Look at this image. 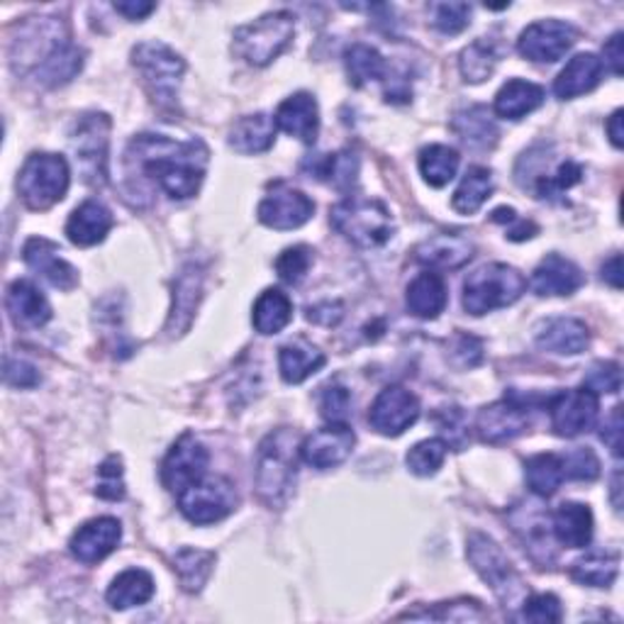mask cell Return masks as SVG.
I'll list each match as a JSON object with an SVG mask.
<instances>
[{"label":"cell","instance_id":"obj_28","mask_svg":"<svg viewBox=\"0 0 624 624\" xmlns=\"http://www.w3.org/2000/svg\"><path fill=\"white\" fill-rule=\"evenodd\" d=\"M552 534L559 544L583 549L593 540V512L583 503H561L552 515Z\"/></svg>","mask_w":624,"mask_h":624},{"label":"cell","instance_id":"obj_53","mask_svg":"<svg viewBox=\"0 0 624 624\" xmlns=\"http://www.w3.org/2000/svg\"><path fill=\"white\" fill-rule=\"evenodd\" d=\"M320 412L323 418L329 422H345L349 415V402L351 396L345 386L339 383H329L325 388H320Z\"/></svg>","mask_w":624,"mask_h":624},{"label":"cell","instance_id":"obj_1","mask_svg":"<svg viewBox=\"0 0 624 624\" xmlns=\"http://www.w3.org/2000/svg\"><path fill=\"white\" fill-rule=\"evenodd\" d=\"M211 152L201 140L176 142L164 134H137L127 146L130 176L154 181L174 201L193 198L201 191Z\"/></svg>","mask_w":624,"mask_h":624},{"label":"cell","instance_id":"obj_20","mask_svg":"<svg viewBox=\"0 0 624 624\" xmlns=\"http://www.w3.org/2000/svg\"><path fill=\"white\" fill-rule=\"evenodd\" d=\"M122 540V524L115 518H98L85 522L73 532L69 549L81 564H98L108 554H113Z\"/></svg>","mask_w":624,"mask_h":624},{"label":"cell","instance_id":"obj_63","mask_svg":"<svg viewBox=\"0 0 624 624\" xmlns=\"http://www.w3.org/2000/svg\"><path fill=\"white\" fill-rule=\"evenodd\" d=\"M607 134H610V142H613L617 150H622L624 144V130H622V110H615L613 115L607 120Z\"/></svg>","mask_w":624,"mask_h":624},{"label":"cell","instance_id":"obj_36","mask_svg":"<svg viewBox=\"0 0 624 624\" xmlns=\"http://www.w3.org/2000/svg\"><path fill=\"white\" fill-rule=\"evenodd\" d=\"M293 320V303L284 290L266 288L254 303L252 323L259 335H278Z\"/></svg>","mask_w":624,"mask_h":624},{"label":"cell","instance_id":"obj_30","mask_svg":"<svg viewBox=\"0 0 624 624\" xmlns=\"http://www.w3.org/2000/svg\"><path fill=\"white\" fill-rule=\"evenodd\" d=\"M276 120L264 113L239 117L229 130V146L239 154H262L274 146Z\"/></svg>","mask_w":624,"mask_h":624},{"label":"cell","instance_id":"obj_56","mask_svg":"<svg viewBox=\"0 0 624 624\" xmlns=\"http://www.w3.org/2000/svg\"><path fill=\"white\" fill-rule=\"evenodd\" d=\"M491 217H493V223H500V225L512 223V227L508 229V239H512V242L532 239L536 232H540V227H536L532 219H520L512 207H498V211H493Z\"/></svg>","mask_w":624,"mask_h":624},{"label":"cell","instance_id":"obj_10","mask_svg":"<svg viewBox=\"0 0 624 624\" xmlns=\"http://www.w3.org/2000/svg\"><path fill=\"white\" fill-rule=\"evenodd\" d=\"M467 556L473 569L479 571V576L491 585L500 601L505 605L515 603V597L522 593V579L518 576L515 566L510 564V559L505 556L503 549H500L491 536L483 532H473L469 536Z\"/></svg>","mask_w":624,"mask_h":624},{"label":"cell","instance_id":"obj_9","mask_svg":"<svg viewBox=\"0 0 624 624\" xmlns=\"http://www.w3.org/2000/svg\"><path fill=\"white\" fill-rule=\"evenodd\" d=\"M178 510L193 524H213L237 510V491L223 475H205L178 493Z\"/></svg>","mask_w":624,"mask_h":624},{"label":"cell","instance_id":"obj_25","mask_svg":"<svg viewBox=\"0 0 624 624\" xmlns=\"http://www.w3.org/2000/svg\"><path fill=\"white\" fill-rule=\"evenodd\" d=\"M113 225V213L101 201H85L71 213L67 223V237L76 247H93V244H101L108 237Z\"/></svg>","mask_w":624,"mask_h":624},{"label":"cell","instance_id":"obj_16","mask_svg":"<svg viewBox=\"0 0 624 624\" xmlns=\"http://www.w3.org/2000/svg\"><path fill=\"white\" fill-rule=\"evenodd\" d=\"M315 213V203L298 188L278 181L268 188L266 198L259 203V219L272 229H296L303 227Z\"/></svg>","mask_w":624,"mask_h":624},{"label":"cell","instance_id":"obj_57","mask_svg":"<svg viewBox=\"0 0 624 624\" xmlns=\"http://www.w3.org/2000/svg\"><path fill=\"white\" fill-rule=\"evenodd\" d=\"M6 383L12 388H34L40 383V374L32 364L22 359H8L6 361Z\"/></svg>","mask_w":624,"mask_h":624},{"label":"cell","instance_id":"obj_34","mask_svg":"<svg viewBox=\"0 0 624 624\" xmlns=\"http://www.w3.org/2000/svg\"><path fill=\"white\" fill-rule=\"evenodd\" d=\"M313 178L325 181L329 186H335L337 191H351L357 186L359 176V156L351 150L337 152V154H323L317 158H310L308 164Z\"/></svg>","mask_w":624,"mask_h":624},{"label":"cell","instance_id":"obj_45","mask_svg":"<svg viewBox=\"0 0 624 624\" xmlns=\"http://www.w3.org/2000/svg\"><path fill=\"white\" fill-rule=\"evenodd\" d=\"M498 64V52L493 42H488L485 37L483 40H475L471 47H467L461 52L459 67H461V76L467 79L469 83H481L485 79L493 76Z\"/></svg>","mask_w":624,"mask_h":624},{"label":"cell","instance_id":"obj_2","mask_svg":"<svg viewBox=\"0 0 624 624\" xmlns=\"http://www.w3.org/2000/svg\"><path fill=\"white\" fill-rule=\"evenodd\" d=\"M298 471V434L280 427L256 451V493L266 505H280L290 495Z\"/></svg>","mask_w":624,"mask_h":624},{"label":"cell","instance_id":"obj_60","mask_svg":"<svg viewBox=\"0 0 624 624\" xmlns=\"http://www.w3.org/2000/svg\"><path fill=\"white\" fill-rule=\"evenodd\" d=\"M603 57H605V64L610 67V71L615 73V76H622V32H615L610 37L605 49H603Z\"/></svg>","mask_w":624,"mask_h":624},{"label":"cell","instance_id":"obj_59","mask_svg":"<svg viewBox=\"0 0 624 624\" xmlns=\"http://www.w3.org/2000/svg\"><path fill=\"white\" fill-rule=\"evenodd\" d=\"M601 439L613 449L615 457L622 454V408H615L613 415H610V420L603 424Z\"/></svg>","mask_w":624,"mask_h":624},{"label":"cell","instance_id":"obj_13","mask_svg":"<svg viewBox=\"0 0 624 624\" xmlns=\"http://www.w3.org/2000/svg\"><path fill=\"white\" fill-rule=\"evenodd\" d=\"M549 418H552V430L559 437H579L589 432L597 420L601 402L589 388L576 390H559L552 398H546Z\"/></svg>","mask_w":624,"mask_h":624},{"label":"cell","instance_id":"obj_37","mask_svg":"<svg viewBox=\"0 0 624 624\" xmlns=\"http://www.w3.org/2000/svg\"><path fill=\"white\" fill-rule=\"evenodd\" d=\"M451 127H454L461 142L473 146V150H491L498 140L495 122L491 120V115H488V108L483 105L461 110V113L454 115Z\"/></svg>","mask_w":624,"mask_h":624},{"label":"cell","instance_id":"obj_5","mask_svg":"<svg viewBox=\"0 0 624 624\" xmlns=\"http://www.w3.org/2000/svg\"><path fill=\"white\" fill-rule=\"evenodd\" d=\"M71 171L64 156L59 154H30L24 158L18 176V193L30 211H49L64 201L69 191Z\"/></svg>","mask_w":624,"mask_h":624},{"label":"cell","instance_id":"obj_41","mask_svg":"<svg viewBox=\"0 0 624 624\" xmlns=\"http://www.w3.org/2000/svg\"><path fill=\"white\" fill-rule=\"evenodd\" d=\"M215 566V552L205 549H181L174 559V569L186 593H201Z\"/></svg>","mask_w":624,"mask_h":624},{"label":"cell","instance_id":"obj_52","mask_svg":"<svg viewBox=\"0 0 624 624\" xmlns=\"http://www.w3.org/2000/svg\"><path fill=\"white\" fill-rule=\"evenodd\" d=\"M434 20L432 24L442 34H459L469 28L471 22V6L469 3H439L432 8Z\"/></svg>","mask_w":624,"mask_h":624},{"label":"cell","instance_id":"obj_26","mask_svg":"<svg viewBox=\"0 0 624 624\" xmlns=\"http://www.w3.org/2000/svg\"><path fill=\"white\" fill-rule=\"evenodd\" d=\"M603 76V59L595 57L593 52H583L573 57L566 69L559 73L554 81V93L561 101H571L583 93H591Z\"/></svg>","mask_w":624,"mask_h":624},{"label":"cell","instance_id":"obj_62","mask_svg":"<svg viewBox=\"0 0 624 624\" xmlns=\"http://www.w3.org/2000/svg\"><path fill=\"white\" fill-rule=\"evenodd\" d=\"M603 278L607 280L613 288H622V256L613 254L610 259L603 264Z\"/></svg>","mask_w":624,"mask_h":624},{"label":"cell","instance_id":"obj_43","mask_svg":"<svg viewBox=\"0 0 624 624\" xmlns=\"http://www.w3.org/2000/svg\"><path fill=\"white\" fill-rule=\"evenodd\" d=\"M524 475L534 495L549 498L559 491V485L566 481L564 461L559 454H536L524 463Z\"/></svg>","mask_w":624,"mask_h":624},{"label":"cell","instance_id":"obj_48","mask_svg":"<svg viewBox=\"0 0 624 624\" xmlns=\"http://www.w3.org/2000/svg\"><path fill=\"white\" fill-rule=\"evenodd\" d=\"M310 264H313V249L305 247V244H298V247H288L286 252H280V256L276 259V272L284 284L298 286L300 280L308 276Z\"/></svg>","mask_w":624,"mask_h":624},{"label":"cell","instance_id":"obj_40","mask_svg":"<svg viewBox=\"0 0 624 624\" xmlns=\"http://www.w3.org/2000/svg\"><path fill=\"white\" fill-rule=\"evenodd\" d=\"M81 69H83V52L76 44L67 42L34 71V79L47 85V89H57V85L69 83Z\"/></svg>","mask_w":624,"mask_h":624},{"label":"cell","instance_id":"obj_44","mask_svg":"<svg viewBox=\"0 0 624 624\" xmlns=\"http://www.w3.org/2000/svg\"><path fill=\"white\" fill-rule=\"evenodd\" d=\"M345 64H347V73L349 81L357 85H366L371 81H378L386 76V59L381 57L378 49L369 47V44H351L345 54Z\"/></svg>","mask_w":624,"mask_h":624},{"label":"cell","instance_id":"obj_54","mask_svg":"<svg viewBox=\"0 0 624 624\" xmlns=\"http://www.w3.org/2000/svg\"><path fill=\"white\" fill-rule=\"evenodd\" d=\"M98 498L103 500H122L125 498V483H122V463L117 457H110L101 469H98Z\"/></svg>","mask_w":624,"mask_h":624},{"label":"cell","instance_id":"obj_15","mask_svg":"<svg viewBox=\"0 0 624 624\" xmlns=\"http://www.w3.org/2000/svg\"><path fill=\"white\" fill-rule=\"evenodd\" d=\"M354 444H357V434L347 422H329L303 439L300 457L317 471L337 469L351 457Z\"/></svg>","mask_w":624,"mask_h":624},{"label":"cell","instance_id":"obj_4","mask_svg":"<svg viewBox=\"0 0 624 624\" xmlns=\"http://www.w3.org/2000/svg\"><path fill=\"white\" fill-rule=\"evenodd\" d=\"M528 280L515 266L485 264L463 280V310L481 317L522 298Z\"/></svg>","mask_w":624,"mask_h":624},{"label":"cell","instance_id":"obj_27","mask_svg":"<svg viewBox=\"0 0 624 624\" xmlns=\"http://www.w3.org/2000/svg\"><path fill=\"white\" fill-rule=\"evenodd\" d=\"M589 341V327H585V323L576 320V317H554V320H546L540 327V333H536V345L546 351L566 354V357L585 351Z\"/></svg>","mask_w":624,"mask_h":624},{"label":"cell","instance_id":"obj_22","mask_svg":"<svg viewBox=\"0 0 624 624\" xmlns=\"http://www.w3.org/2000/svg\"><path fill=\"white\" fill-rule=\"evenodd\" d=\"M585 284L581 268L561 254H549L534 268L530 286L536 296H573Z\"/></svg>","mask_w":624,"mask_h":624},{"label":"cell","instance_id":"obj_46","mask_svg":"<svg viewBox=\"0 0 624 624\" xmlns=\"http://www.w3.org/2000/svg\"><path fill=\"white\" fill-rule=\"evenodd\" d=\"M447 459V442L444 439H422V442L415 444L408 451V469L415 475H434L439 469H442V463Z\"/></svg>","mask_w":624,"mask_h":624},{"label":"cell","instance_id":"obj_61","mask_svg":"<svg viewBox=\"0 0 624 624\" xmlns=\"http://www.w3.org/2000/svg\"><path fill=\"white\" fill-rule=\"evenodd\" d=\"M115 10L120 12V16H125L127 20H142L150 16V12L156 10L154 3H115Z\"/></svg>","mask_w":624,"mask_h":624},{"label":"cell","instance_id":"obj_58","mask_svg":"<svg viewBox=\"0 0 624 624\" xmlns=\"http://www.w3.org/2000/svg\"><path fill=\"white\" fill-rule=\"evenodd\" d=\"M454 354L459 357L461 366H475L483 359V347L481 339H475L471 335H459L457 337V347Z\"/></svg>","mask_w":624,"mask_h":624},{"label":"cell","instance_id":"obj_11","mask_svg":"<svg viewBox=\"0 0 624 624\" xmlns=\"http://www.w3.org/2000/svg\"><path fill=\"white\" fill-rule=\"evenodd\" d=\"M69 42L64 22L54 18H37L22 24L20 37L12 42V67L16 71H37L61 44Z\"/></svg>","mask_w":624,"mask_h":624},{"label":"cell","instance_id":"obj_33","mask_svg":"<svg viewBox=\"0 0 624 624\" xmlns=\"http://www.w3.org/2000/svg\"><path fill=\"white\" fill-rule=\"evenodd\" d=\"M327 364L325 354L315 349L308 341H290V345L278 349V369L286 383H303Z\"/></svg>","mask_w":624,"mask_h":624},{"label":"cell","instance_id":"obj_17","mask_svg":"<svg viewBox=\"0 0 624 624\" xmlns=\"http://www.w3.org/2000/svg\"><path fill=\"white\" fill-rule=\"evenodd\" d=\"M420 418V400L415 398L408 388L390 386L378 393L369 410V422L378 434L398 437L418 422Z\"/></svg>","mask_w":624,"mask_h":624},{"label":"cell","instance_id":"obj_47","mask_svg":"<svg viewBox=\"0 0 624 624\" xmlns=\"http://www.w3.org/2000/svg\"><path fill=\"white\" fill-rule=\"evenodd\" d=\"M581 178H583V168L573 162H564V164H559L554 174L536 176L534 191L544 201H556L561 193H566L569 188L576 186Z\"/></svg>","mask_w":624,"mask_h":624},{"label":"cell","instance_id":"obj_8","mask_svg":"<svg viewBox=\"0 0 624 624\" xmlns=\"http://www.w3.org/2000/svg\"><path fill=\"white\" fill-rule=\"evenodd\" d=\"M108 146H110V117L103 113L81 115L73 122L71 150L91 186H103L108 181Z\"/></svg>","mask_w":624,"mask_h":624},{"label":"cell","instance_id":"obj_18","mask_svg":"<svg viewBox=\"0 0 624 624\" xmlns=\"http://www.w3.org/2000/svg\"><path fill=\"white\" fill-rule=\"evenodd\" d=\"M579 32L571 28L564 20H540L532 22L528 30L520 34L518 49L522 57L530 61H544V64H554L564 57L569 49L576 42Z\"/></svg>","mask_w":624,"mask_h":624},{"label":"cell","instance_id":"obj_50","mask_svg":"<svg viewBox=\"0 0 624 624\" xmlns=\"http://www.w3.org/2000/svg\"><path fill=\"white\" fill-rule=\"evenodd\" d=\"M583 388L593 390V393H620L622 388V371L615 361H597L593 364L589 374L583 378Z\"/></svg>","mask_w":624,"mask_h":624},{"label":"cell","instance_id":"obj_55","mask_svg":"<svg viewBox=\"0 0 624 624\" xmlns=\"http://www.w3.org/2000/svg\"><path fill=\"white\" fill-rule=\"evenodd\" d=\"M439 432L447 437V447L451 444L457 451H461L463 442H467V418H463L461 408H444L434 415Z\"/></svg>","mask_w":624,"mask_h":624},{"label":"cell","instance_id":"obj_19","mask_svg":"<svg viewBox=\"0 0 624 624\" xmlns=\"http://www.w3.org/2000/svg\"><path fill=\"white\" fill-rule=\"evenodd\" d=\"M22 259L37 276H42L49 286H54L59 290H71L79 284L76 268L61 256V249L54 242H49L44 237H32L28 244H24Z\"/></svg>","mask_w":624,"mask_h":624},{"label":"cell","instance_id":"obj_23","mask_svg":"<svg viewBox=\"0 0 624 624\" xmlns=\"http://www.w3.org/2000/svg\"><path fill=\"white\" fill-rule=\"evenodd\" d=\"M276 127L284 130L290 137H298L305 144H313L320 130V110L310 93H293L276 110Z\"/></svg>","mask_w":624,"mask_h":624},{"label":"cell","instance_id":"obj_6","mask_svg":"<svg viewBox=\"0 0 624 624\" xmlns=\"http://www.w3.org/2000/svg\"><path fill=\"white\" fill-rule=\"evenodd\" d=\"M293 34H296V18L290 12H268L235 30V54L252 67H266L286 52Z\"/></svg>","mask_w":624,"mask_h":624},{"label":"cell","instance_id":"obj_24","mask_svg":"<svg viewBox=\"0 0 624 624\" xmlns=\"http://www.w3.org/2000/svg\"><path fill=\"white\" fill-rule=\"evenodd\" d=\"M6 308L16 327L24 329L42 327L49 323V317H52V308H49L42 290L32 286L30 280H16V284H10L6 293Z\"/></svg>","mask_w":624,"mask_h":624},{"label":"cell","instance_id":"obj_12","mask_svg":"<svg viewBox=\"0 0 624 624\" xmlns=\"http://www.w3.org/2000/svg\"><path fill=\"white\" fill-rule=\"evenodd\" d=\"M530 408L532 400L522 398L518 393H510L503 400L485 406L479 412L475 430L485 444H508L512 439L522 437L530 427Z\"/></svg>","mask_w":624,"mask_h":624},{"label":"cell","instance_id":"obj_32","mask_svg":"<svg viewBox=\"0 0 624 624\" xmlns=\"http://www.w3.org/2000/svg\"><path fill=\"white\" fill-rule=\"evenodd\" d=\"M408 310L422 320H434L447 308V284L439 274H420L408 286Z\"/></svg>","mask_w":624,"mask_h":624},{"label":"cell","instance_id":"obj_7","mask_svg":"<svg viewBox=\"0 0 624 624\" xmlns=\"http://www.w3.org/2000/svg\"><path fill=\"white\" fill-rule=\"evenodd\" d=\"M132 64L140 71V76L152 93L154 101L162 108H174L178 98V85L186 71L183 61L174 49L162 42H142L132 49Z\"/></svg>","mask_w":624,"mask_h":624},{"label":"cell","instance_id":"obj_38","mask_svg":"<svg viewBox=\"0 0 624 624\" xmlns=\"http://www.w3.org/2000/svg\"><path fill=\"white\" fill-rule=\"evenodd\" d=\"M620 571L617 552H591L571 566V579L591 589H610Z\"/></svg>","mask_w":624,"mask_h":624},{"label":"cell","instance_id":"obj_21","mask_svg":"<svg viewBox=\"0 0 624 624\" xmlns=\"http://www.w3.org/2000/svg\"><path fill=\"white\" fill-rule=\"evenodd\" d=\"M473 242L461 232H439L415 247V262L430 268H461L473 259Z\"/></svg>","mask_w":624,"mask_h":624},{"label":"cell","instance_id":"obj_3","mask_svg":"<svg viewBox=\"0 0 624 624\" xmlns=\"http://www.w3.org/2000/svg\"><path fill=\"white\" fill-rule=\"evenodd\" d=\"M329 223L361 249H376L393 237V219L388 207L376 198L351 195L329 211Z\"/></svg>","mask_w":624,"mask_h":624},{"label":"cell","instance_id":"obj_35","mask_svg":"<svg viewBox=\"0 0 624 624\" xmlns=\"http://www.w3.org/2000/svg\"><path fill=\"white\" fill-rule=\"evenodd\" d=\"M154 595V579L152 573H146L144 569H127L122 571L120 576L110 583V589L105 593L110 607L115 610H127L150 603Z\"/></svg>","mask_w":624,"mask_h":624},{"label":"cell","instance_id":"obj_51","mask_svg":"<svg viewBox=\"0 0 624 624\" xmlns=\"http://www.w3.org/2000/svg\"><path fill=\"white\" fill-rule=\"evenodd\" d=\"M522 620L528 622H561L564 620V607H561V601L552 593H540V595H532L528 601L522 603Z\"/></svg>","mask_w":624,"mask_h":624},{"label":"cell","instance_id":"obj_14","mask_svg":"<svg viewBox=\"0 0 624 624\" xmlns=\"http://www.w3.org/2000/svg\"><path fill=\"white\" fill-rule=\"evenodd\" d=\"M207 449L191 432L183 434L178 442L168 449L162 467L164 488L171 493H183L193 483L203 481L207 475Z\"/></svg>","mask_w":624,"mask_h":624},{"label":"cell","instance_id":"obj_31","mask_svg":"<svg viewBox=\"0 0 624 624\" xmlns=\"http://www.w3.org/2000/svg\"><path fill=\"white\" fill-rule=\"evenodd\" d=\"M544 103V89L532 81L512 79L495 95V115L505 120H522Z\"/></svg>","mask_w":624,"mask_h":624},{"label":"cell","instance_id":"obj_49","mask_svg":"<svg viewBox=\"0 0 624 624\" xmlns=\"http://www.w3.org/2000/svg\"><path fill=\"white\" fill-rule=\"evenodd\" d=\"M561 461H564V473L571 481H595L601 475V461L589 447L571 449L569 454L561 457Z\"/></svg>","mask_w":624,"mask_h":624},{"label":"cell","instance_id":"obj_29","mask_svg":"<svg viewBox=\"0 0 624 624\" xmlns=\"http://www.w3.org/2000/svg\"><path fill=\"white\" fill-rule=\"evenodd\" d=\"M203 290V274L195 266H186L178 274V280L174 284V310H171L166 333L171 337L183 335L191 327V320L198 308Z\"/></svg>","mask_w":624,"mask_h":624},{"label":"cell","instance_id":"obj_39","mask_svg":"<svg viewBox=\"0 0 624 624\" xmlns=\"http://www.w3.org/2000/svg\"><path fill=\"white\" fill-rule=\"evenodd\" d=\"M491 193H493L491 168L471 166L467 174H463V181L457 188L454 198H451V207L461 215H473L488 198H491Z\"/></svg>","mask_w":624,"mask_h":624},{"label":"cell","instance_id":"obj_42","mask_svg":"<svg viewBox=\"0 0 624 624\" xmlns=\"http://www.w3.org/2000/svg\"><path fill=\"white\" fill-rule=\"evenodd\" d=\"M461 156L447 144H430L420 152V174L434 188H442L457 176Z\"/></svg>","mask_w":624,"mask_h":624}]
</instances>
